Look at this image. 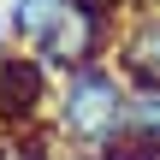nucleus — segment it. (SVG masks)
Here are the masks:
<instances>
[{
  "label": "nucleus",
  "mask_w": 160,
  "mask_h": 160,
  "mask_svg": "<svg viewBox=\"0 0 160 160\" xmlns=\"http://www.w3.org/2000/svg\"><path fill=\"white\" fill-rule=\"evenodd\" d=\"M125 113H131V83L119 77L113 59H101V65H83V71L59 77L48 137H53L59 154L107 160L125 148Z\"/></svg>",
  "instance_id": "nucleus-1"
},
{
  "label": "nucleus",
  "mask_w": 160,
  "mask_h": 160,
  "mask_svg": "<svg viewBox=\"0 0 160 160\" xmlns=\"http://www.w3.org/2000/svg\"><path fill=\"white\" fill-rule=\"evenodd\" d=\"M12 48H18V42H12V24H6V12H0V59H6Z\"/></svg>",
  "instance_id": "nucleus-9"
},
{
  "label": "nucleus",
  "mask_w": 160,
  "mask_h": 160,
  "mask_svg": "<svg viewBox=\"0 0 160 160\" xmlns=\"http://www.w3.org/2000/svg\"><path fill=\"white\" fill-rule=\"evenodd\" d=\"M113 65L131 89H160V12H131L119 42H113Z\"/></svg>",
  "instance_id": "nucleus-4"
},
{
  "label": "nucleus",
  "mask_w": 160,
  "mask_h": 160,
  "mask_svg": "<svg viewBox=\"0 0 160 160\" xmlns=\"http://www.w3.org/2000/svg\"><path fill=\"white\" fill-rule=\"evenodd\" d=\"M119 30H125V0H71L30 53H36L53 77H71V71H83V65L113 59Z\"/></svg>",
  "instance_id": "nucleus-2"
},
{
  "label": "nucleus",
  "mask_w": 160,
  "mask_h": 160,
  "mask_svg": "<svg viewBox=\"0 0 160 160\" xmlns=\"http://www.w3.org/2000/svg\"><path fill=\"white\" fill-rule=\"evenodd\" d=\"M53 89H59V77L30 48H12L0 59V131H48Z\"/></svg>",
  "instance_id": "nucleus-3"
},
{
  "label": "nucleus",
  "mask_w": 160,
  "mask_h": 160,
  "mask_svg": "<svg viewBox=\"0 0 160 160\" xmlns=\"http://www.w3.org/2000/svg\"><path fill=\"white\" fill-rule=\"evenodd\" d=\"M125 142L160 154V89H131V113H125Z\"/></svg>",
  "instance_id": "nucleus-6"
},
{
  "label": "nucleus",
  "mask_w": 160,
  "mask_h": 160,
  "mask_svg": "<svg viewBox=\"0 0 160 160\" xmlns=\"http://www.w3.org/2000/svg\"><path fill=\"white\" fill-rule=\"evenodd\" d=\"M107 160H160V154H148V148H131V142H125L119 154H107Z\"/></svg>",
  "instance_id": "nucleus-8"
},
{
  "label": "nucleus",
  "mask_w": 160,
  "mask_h": 160,
  "mask_svg": "<svg viewBox=\"0 0 160 160\" xmlns=\"http://www.w3.org/2000/svg\"><path fill=\"white\" fill-rule=\"evenodd\" d=\"M53 137L48 131H0V160H53Z\"/></svg>",
  "instance_id": "nucleus-7"
},
{
  "label": "nucleus",
  "mask_w": 160,
  "mask_h": 160,
  "mask_svg": "<svg viewBox=\"0 0 160 160\" xmlns=\"http://www.w3.org/2000/svg\"><path fill=\"white\" fill-rule=\"evenodd\" d=\"M71 0H6V24H12V42L18 48H36L48 30H53V18L65 12Z\"/></svg>",
  "instance_id": "nucleus-5"
},
{
  "label": "nucleus",
  "mask_w": 160,
  "mask_h": 160,
  "mask_svg": "<svg viewBox=\"0 0 160 160\" xmlns=\"http://www.w3.org/2000/svg\"><path fill=\"white\" fill-rule=\"evenodd\" d=\"M53 160H83V154H53Z\"/></svg>",
  "instance_id": "nucleus-10"
}]
</instances>
